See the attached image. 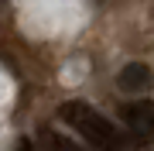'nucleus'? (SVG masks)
<instances>
[{"instance_id": "4", "label": "nucleus", "mask_w": 154, "mask_h": 151, "mask_svg": "<svg viewBox=\"0 0 154 151\" xmlns=\"http://www.w3.org/2000/svg\"><path fill=\"white\" fill-rule=\"evenodd\" d=\"M38 148H41V151H89V148L79 144V141L58 134L55 127H41V131H38Z\"/></svg>"}, {"instance_id": "1", "label": "nucleus", "mask_w": 154, "mask_h": 151, "mask_svg": "<svg viewBox=\"0 0 154 151\" xmlns=\"http://www.w3.org/2000/svg\"><path fill=\"white\" fill-rule=\"evenodd\" d=\"M58 120L65 124V127H72L96 151H130L127 134H120V127H116L110 117H103V113H99L93 103H86V100H65L58 106Z\"/></svg>"}, {"instance_id": "3", "label": "nucleus", "mask_w": 154, "mask_h": 151, "mask_svg": "<svg viewBox=\"0 0 154 151\" xmlns=\"http://www.w3.org/2000/svg\"><path fill=\"white\" fill-rule=\"evenodd\" d=\"M116 86H120L123 93H147L154 86V72H151V65H144V62H130V65L120 69Z\"/></svg>"}, {"instance_id": "2", "label": "nucleus", "mask_w": 154, "mask_h": 151, "mask_svg": "<svg viewBox=\"0 0 154 151\" xmlns=\"http://www.w3.org/2000/svg\"><path fill=\"white\" fill-rule=\"evenodd\" d=\"M120 120L137 134H154V103L137 100V103H123L120 106Z\"/></svg>"}]
</instances>
